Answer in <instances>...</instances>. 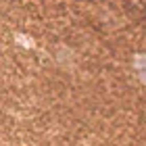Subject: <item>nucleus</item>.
Returning a JSON list of instances; mask_svg holds the SVG:
<instances>
[{
  "label": "nucleus",
  "instance_id": "1",
  "mask_svg": "<svg viewBox=\"0 0 146 146\" xmlns=\"http://www.w3.org/2000/svg\"><path fill=\"white\" fill-rule=\"evenodd\" d=\"M134 71L138 79L146 86V54H136L134 56Z\"/></svg>",
  "mask_w": 146,
  "mask_h": 146
}]
</instances>
